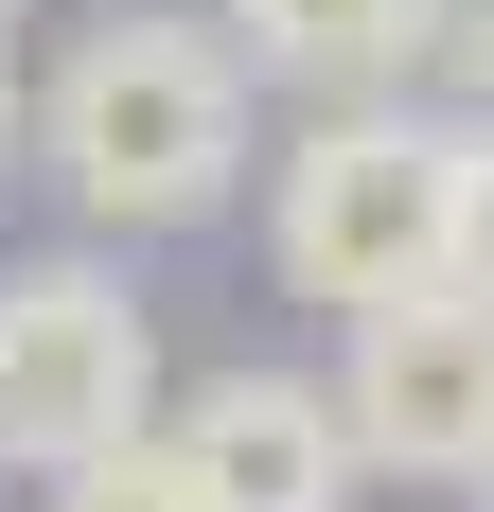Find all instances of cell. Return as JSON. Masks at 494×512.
I'll list each match as a JSON object with an SVG mask.
<instances>
[{
    "label": "cell",
    "mask_w": 494,
    "mask_h": 512,
    "mask_svg": "<svg viewBox=\"0 0 494 512\" xmlns=\"http://www.w3.org/2000/svg\"><path fill=\"white\" fill-rule=\"evenodd\" d=\"M18 142H36V177L89 212L106 248L212 230L247 195V71H230L212 18H89L53 53V89L18 106Z\"/></svg>",
    "instance_id": "6da1fadb"
},
{
    "label": "cell",
    "mask_w": 494,
    "mask_h": 512,
    "mask_svg": "<svg viewBox=\"0 0 494 512\" xmlns=\"http://www.w3.org/2000/svg\"><path fill=\"white\" fill-rule=\"evenodd\" d=\"M265 248H283L300 301H406V283H442V124L424 106H318L283 142V195H265Z\"/></svg>",
    "instance_id": "7a4b0ae2"
},
{
    "label": "cell",
    "mask_w": 494,
    "mask_h": 512,
    "mask_svg": "<svg viewBox=\"0 0 494 512\" xmlns=\"http://www.w3.org/2000/svg\"><path fill=\"white\" fill-rule=\"evenodd\" d=\"M159 424V318L106 248H36L0 265V477H53L89 442Z\"/></svg>",
    "instance_id": "3957f363"
},
{
    "label": "cell",
    "mask_w": 494,
    "mask_h": 512,
    "mask_svg": "<svg viewBox=\"0 0 494 512\" xmlns=\"http://www.w3.org/2000/svg\"><path fill=\"white\" fill-rule=\"evenodd\" d=\"M336 442L353 477H477L494 460V318L406 283V301H353V354H336Z\"/></svg>",
    "instance_id": "277c9868"
},
{
    "label": "cell",
    "mask_w": 494,
    "mask_h": 512,
    "mask_svg": "<svg viewBox=\"0 0 494 512\" xmlns=\"http://www.w3.org/2000/svg\"><path fill=\"white\" fill-rule=\"evenodd\" d=\"M159 460L195 477V512H353V442H336V389L318 371H195L177 424H159Z\"/></svg>",
    "instance_id": "5b68a950"
},
{
    "label": "cell",
    "mask_w": 494,
    "mask_h": 512,
    "mask_svg": "<svg viewBox=\"0 0 494 512\" xmlns=\"http://www.w3.org/2000/svg\"><path fill=\"white\" fill-rule=\"evenodd\" d=\"M442 53V0H230V71L283 106H389Z\"/></svg>",
    "instance_id": "8992f818"
},
{
    "label": "cell",
    "mask_w": 494,
    "mask_h": 512,
    "mask_svg": "<svg viewBox=\"0 0 494 512\" xmlns=\"http://www.w3.org/2000/svg\"><path fill=\"white\" fill-rule=\"evenodd\" d=\"M442 301L494 318V106L442 124Z\"/></svg>",
    "instance_id": "52a82bcc"
},
{
    "label": "cell",
    "mask_w": 494,
    "mask_h": 512,
    "mask_svg": "<svg viewBox=\"0 0 494 512\" xmlns=\"http://www.w3.org/2000/svg\"><path fill=\"white\" fill-rule=\"evenodd\" d=\"M36 495H53V512H195V477L159 460V424H142V442H89V460H53Z\"/></svg>",
    "instance_id": "ba28073f"
},
{
    "label": "cell",
    "mask_w": 494,
    "mask_h": 512,
    "mask_svg": "<svg viewBox=\"0 0 494 512\" xmlns=\"http://www.w3.org/2000/svg\"><path fill=\"white\" fill-rule=\"evenodd\" d=\"M442 53L477 71V106H494V0H442Z\"/></svg>",
    "instance_id": "9c48e42d"
},
{
    "label": "cell",
    "mask_w": 494,
    "mask_h": 512,
    "mask_svg": "<svg viewBox=\"0 0 494 512\" xmlns=\"http://www.w3.org/2000/svg\"><path fill=\"white\" fill-rule=\"evenodd\" d=\"M0 177H18V71H0Z\"/></svg>",
    "instance_id": "30bf717a"
},
{
    "label": "cell",
    "mask_w": 494,
    "mask_h": 512,
    "mask_svg": "<svg viewBox=\"0 0 494 512\" xmlns=\"http://www.w3.org/2000/svg\"><path fill=\"white\" fill-rule=\"evenodd\" d=\"M459 495H477V512H494V460H477V477H459Z\"/></svg>",
    "instance_id": "8fae6325"
},
{
    "label": "cell",
    "mask_w": 494,
    "mask_h": 512,
    "mask_svg": "<svg viewBox=\"0 0 494 512\" xmlns=\"http://www.w3.org/2000/svg\"><path fill=\"white\" fill-rule=\"evenodd\" d=\"M0 18H18V0H0Z\"/></svg>",
    "instance_id": "7c38bea8"
}]
</instances>
